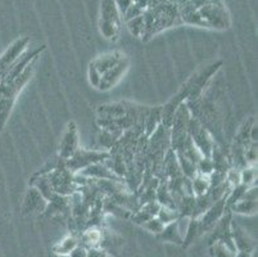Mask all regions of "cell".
I'll return each instance as SVG.
<instances>
[{
    "label": "cell",
    "mask_w": 258,
    "mask_h": 257,
    "mask_svg": "<svg viewBox=\"0 0 258 257\" xmlns=\"http://www.w3.org/2000/svg\"><path fill=\"white\" fill-rule=\"evenodd\" d=\"M35 65H36V61L32 62L30 66H27V68L23 71L17 79L0 84V133L6 127L7 121H8L9 116H11L12 108H13L16 100H17L18 94L22 91L26 84L32 77Z\"/></svg>",
    "instance_id": "1"
},
{
    "label": "cell",
    "mask_w": 258,
    "mask_h": 257,
    "mask_svg": "<svg viewBox=\"0 0 258 257\" xmlns=\"http://www.w3.org/2000/svg\"><path fill=\"white\" fill-rule=\"evenodd\" d=\"M119 16L121 14L117 9L114 0H102L99 30L100 34L107 40L114 41L118 37L119 28H121V17Z\"/></svg>",
    "instance_id": "2"
},
{
    "label": "cell",
    "mask_w": 258,
    "mask_h": 257,
    "mask_svg": "<svg viewBox=\"0 0 258 257\" xmlns=\"http://www.w3.org/2000/svg\"><path fill=\"white\" fill-rule=\"evenodd\" d=\"M187 134H189L190 139L197 147V149L201 152V155L203 157H211V153H212L213 147L216 144L205 125L202 124L199 120H197L196 117L191 116L189 120V126H187Z\"/></svg>",
    "instance_id": "3"
},
{
    "label": "cell",
    "mask_w": 258,
    "mask_h": 257,
    "mask_svg": "<svg viewBox=\"0 0 258 257\" xmlns=\"http://www.w3.org/2000/svg\"><path fill=\"white\" fill-rule=\"evenodd\" d=\"M30 45V37L22 36L13 41L8 49L2 54L0 57V82L3 80L4 75L7 74V71L15 65L16 61L27 50Z\"/></svg>",
    "instance_id": "4"
},
{
    "label": "cell",
    "mask_w": 258,
    "mask_h": 257,
    "mask_svg": "<svg viewBox=\"0 0 258 257\" xmlns=\"http://www.w3.org/2000/svg\"><path fill=\"white\" fill-rule=\"evenodd\" d=\"M109 157H111V153L108 152L77 149L71 159L67 160V166L72 171H77V170H84L90 165L99 164L105 160H109Z\"/></svg>",
    "instance_id": "5"
},
{
    "label": "cell",
    "mask_w": 258,
    "mask_h": 257,
    "mask_svg": "<svg viewBox=\"0 0 258 257\" xmlns=\"http://www.w3.org/2000/svg\"><path fill=\"white\" fill-rule=\"evenodd\" d=\"M226 198H221L215 203L211 204L207 210L201 215L198 219L199 224V233H205L207 230H211L215 228L217 221L224 216L225 209H226Z\"/></svg>",
    "instance_id": "6"
},
{
    "label": "cell",
    "mask_w": 258,
    "mask_h": 257,
    "mask_svg": "<svg viewBox=\"0 0 258 257\" xmlns=\"http://www.w3.org/2000/svg\"><path fill=\"white\" fill-rule=\"evenodd\" d=\"M77 149H79V131H77L76 124L71 121L69 122L64 134L60 139L59 149H58L59 159L67 161L76 153Z\"/></svg>",
    "instance_id": "7"
},
{
    "label": "cell",
    "mask_w": 258,
    "mask_h": 257,
    "mask_svg": "<svg viewBox=\"0 0 258 257\" xmlns=\"http://www.w3.org/2000/svg\"><path fill=\"white\" fill-rule=\"evenodd\" d=\"M128 65H130V61L128 58L123 57L116 66L108 70L105 74L102 75V81H100L99 85V90L100 91H108L113 89L122 79L125 76V74L128 70Z\"/></svg>",
    "instance_id": "8"
},
{
    "label": "cell",
    "mask_w": 258,
    "mask_h": 257,
    "mask_svg": "<svg viewBox=\"0 0 258 257\" xmlns=\"http://www.w3.org/2000/svg\"><path fill=\"white\" fill-rule=\"evenodd\" d=\"M46 206H48V201H46L44 195L36 189V188H30L26 193L25 201H23V212L25 214H35V212H43L45 211Z\"/></svg>",
    "instance_id": "9"
},
{
    "label": "cell",
    "mask_w": 258,
    "mask_h": 257,
    "mask_svg": "<svg viewBox=\"0 0 258 257\" xmlns=\"http://www.w3.org/2000/svg\"><path fill=\"white\" fill-rule=\"evenodd\" d=\"M231 237H233L234 243H235L238 251L253 252L255 249L254 239L250 238V235L245 230L234 225L233 223H231Z\"/></svg>",
    "instance_id": "10"
},
{
    "label": "cell",
    "mask_w": 258,
    "mask_h": 257,
    "mask_svg": "<svg viewBox=\"0 0 258 257\" xmlns=\"http://www.w3.org/2000/svg\"><path fill=\"white\" fill-rule=\"evenodd\" d=\"M128 112H130V106H126L125 103H113V105H105L98 107L99 119H121V117H125L126 115H128Z\"/></svg>",
    "instance_id": "11"
},
{
    "label": "cell",
    "mask_w": 258,
    "mask_h": 257,
    "mask_svg": "<svg viewBox=\"0 0 258 257\" xmlns=\"http://www.w3.org/2000/svg\"><path fill=\"white\" fill-rule=\"evenodd\" d=\"M123 57L125 56L122 53H119V52H112V53H105L97 57L91 63H93L94 67L97 68L100 74L103 75L105 74L108 70H111L113 66H116Z\"/></svg>",
    "instance_id": "12"
},
{
    "label": "cell",
    "mask_w": 258,
    "mask_h": 257,
    "mask_svg": "<svg viewBox=\"0 0 258 257\" xmlns=\"http://www.w3.org/2000/svg\"><path fill=\"white\" fill-rule=\"evenodd\" d=\"M80 174L83 176H86V178L94 179H108V180H112V179L117 180V179H118V176H117L112 170L108 169L107 166L102 165V162L85 167Z\"/></svg>",
    "instance_id": "13"
},
{
    "label": "cell",
    "mask_w": 258,
    "mask_h": 257,
    "mask_svg": "<svg viewBox=\"0 0 258 257\" xmlns=\"http://www.w3.org/2000/svg\"><path fill=\"white\" fill-rule=\"evenodd\" d=\"M161 110L162 107H154L151 108V110H148L147 116H145L144 120V131L147 136H151L158 129L159 125L162 124Z\"/></svg>",
    "instance_id": "14"
},
{
    "label": "cell",
    "mask_w": 258,
    "mask_h": 257,
    "mask_svg": "<svg viewBox=\"0 0 258 257\" xmlns=\"http://www.w3.org/2000/svg\"><path fill=\"white\" fill-rule=\"evenodd\" d=\"M230 210H231L234 214H239V215H255V214H257V201L247 199V198H241L240 201L231 204V206H230Z\"/></svg>",
    "instance_id": "15"
},
{
    "label": "cell",
    "mask_w": 258,
    "mask_h": 257,
    "mask_svg": "<svg viewBox=\"0 0 258 257\" xmlns=\"http://www.w3.org/2000/svg\"><path fill=\"white\" fill-rule=\"evenodd\" d=\"M157 237H158L161 240H163V242H170V243H175V244H182V239L181 237H180L179 232H177V228H176V221L165 225V228H163L161 234H158Z\"/></svg>",
    "instance_id": "16"
},
{
    "label": "cell",
    "mask_w": 258,
    "mask_h": 257,
    "mask_svg": "<svg viewBox=\"0 0 258 257\" xmlns=\"http://www.w3.org/2000/svg\"><path fill=\"white\" fill-rule=\"evenodd\" d=\"M191 188H193V194L196 195V197L205 195L211 188L210 179H208V176H203L197 174V175L191 179Z\"/></svg>",
    "instance_id": "17"
},
{
    "label": "cell",
    "mask_w": 258,
    "mask_h": 257,
    "mask_svg": "<svg viewBox=\"0 0 258 257\" xmlns=\"http://www.w3.org/2000/svg\"><path fill=\"white\" fill-rule=\"evenodd\" d=\"M77 246H79V239L74 235H69L54 247V252L57 254H70V252Z\"/></svg>",
    "instance_id": "18"
},
{
    "label": "cell",
    "mask_w": 258,
    "mask_h": 257,
    "mask_svg": "<svg viewBox=\"0 0 258 257\" xmlns=\"http://www.w3.org/2000/svg\"><path fill=\"white\" fill-rule=\"evenodd\" d=\"M240 184L245 187H255L257 184V169L255 166H247L240 170Z\"/></svg>",
    "instance_id": "19"
},
{
    "label": "cell",
    "mask_w": 258,
    "mask_h": 257,
    "mask_svg": "<svg viewBox=\"0 0 258 257\" xmlns=\"http://www.w3.org/2000/svg\"><path fill=\"white\" fill-rule=\"evenodd\" d=\"M157 218L165 225H167V224L173 223V221H176L180 218V212L175 209H171V207L161 206L158 214H157Z\"/></svg>",
    "instance_id": "20"
},
{
    "label": "cell",
    "mask_w": 258,
    "mask_h": 257,
    "mask_svg": "<svg viewBox=\"0 0 258 257\" xmlns=\"http://www.w3.org/2000/svg\"><path fill=\"white\" fill-rule=\"evenodd\" d=\"M210 252L211 257H235V253L229 247L225 246L221 240H216V242L211 243Z\"/></svg>",
    "instance_id": "21"
},
{
    "label": "cell",
    "mask_w": 258,
    "mask_h": 257,
    "mask_svg": "<svg viewBox=\"0 0 258 257\" xmlns=\"http://www.w3.org/2000/svg\"><path fill=\"white\" fill-rule=\"evenodd\" d=\"M127 27L128 31L137 37H144L145 32V23H144V17L139 16V17H135L133 20L127 21Z\"/></svg>",
    "instance_id": "22"
},
{
    "label": "cell",
    "mask_w": 258,
    "mask_h": 257,
    "mask_svg": "<svg viewBox=\"0 0 258 257\" xmlns=\"http://www.w3.org/2000/svg\"><path fill=\"white\" fill-rule=\"evenodd\" d=\"M201 234L199 233V224H198V219L197 218H191L190 219V224H189V229H187L186 235L184 238V242H182V246L187 247L190 244L193 243L196 238Z\"/></svg>",
    "instance_id": "23"
},
{
    "label": "cell",
    "mask_w": 258,
    "mask_h": 257,
    "mask_svg": "<svg viewBox=\"0 0 258 257\" xmlns=\"http://www.w3.org/2000/svg\"><path fill=\"white\" fill-rule=\"evenodd\" d=\"M81 239L84 240V243L89 244V246H91L94 248V247H97L99 243H102L103 237H102V233H100L99 230L90 229L88 230V232L84 233Z\"/></svg>",
    "instance_id": "24"
},
{
    "label": "cell",
    "mask_w": 258,
    "mask_h": 257,
    "mask_svg": "<svg viewBox=\"0 0 258 257\" xmlns=\"http://www.w3.org/2000/svg\"><path fill=\"white\" fill-rule=\"evenodd\" d=\"M213 171H215V167H213V162L211 157H202L198 164H197V173L199 175L210 176Z\"/></svg>",
    "instance_id": "25"
},
{
    "label": "cell",
    "mask_w": 258,
    "mask_h": 257,
    "mask_svg": "<svg viewBox=\"0 0 258 257\" xmlns=\"http://www.w3.org/2000/svg\"><path fill=\"white\" fill-rule=\"evenodd\" d=\"M142 226L144 228V229H147L149 233H152V234L158 235V234H161L162 230H163V228H165V224L162 223V221L159 220L157 216H154V218H152V219H149L148 221H145Z\"/></svg>",
    "instance_id": "26"
},
{
    "label": "cell",
    "mask_w": 258,
    "mask_h": 257,
    "mask_svg": "<svg viewBox=\"0 0 258 257\" xmlns=\"http://www.w3.org/2000/svg\"><path fill=\"white\" fill-rule=\"evenodd\" d=\"M88 79H89V84H90L93 88H97V89L99 88L100 81H102V74H100L97 68L94 67L93 63H90V65H89Z\"/></svg>",
    "instance_id": "27"
},
{
    "label": "cell",
    "mask_w": 258,
    "mask_h": 257,
    "mask_svg": "<svg viewBox=\"0 0 258 257\" xmlns=\"http://www.w3.org/2000/svg\"><path fill=\"white\" fill-rule=\"evenodd\" d=\"M143 13H144V12H143L142 9H140L139 7H138L137 4H135L133 2V4H131V6H130V8H128L127 11L125 12V13H123V20H125L126 22H127V21L133 20V18L139 17V16H142Z\"/></svg>",
    "instance_id": "28"
},
{
    "label": "cell",
    "mask_w": 258,
    "mask_h": 257,
    "mask_svg": "<svg viewBox=\"0 0 258 257\" xmlns=\"http://www.w3.org/2000/svg\"><path fill=\"white\" fill-rule=\"evenodd\" d=\"M114 3H116V7L117 9H118L119 14L123 16V13H125V12L130 8L131 4H133V0H114Z\"/></svg>",
    "instance_id": "29"
},
{
    "label": "cell",
    "mask_w": 258,
    "mask_h": 257,
    "mask_svg": "<svg viewBox=\"0 0 258 257\" xmlns=\"http://www.w3.org/2000/svg\"><path fill=\"white\" fill-rule=\"evenodd\" d=\"M70 257H88V248L85 246H77L70 252Z\"/></svg>",
    "instance_id": "30"
},
{
    "label": "cell",
    "mask_w": 258,
    "mask_h": 257,
    "mask_svg": "<svg viewBox=\"0 0 258 257\" xmlns=\"http://www.w3.org/2000/svg\"><path fill=\"white\" fill-rule=\"evenodd\" d=\"M88 257H108V256L104 251L97 248V247H94V248L88 249Z\"/></svg>",
    "instance_id": "31"
},
{
    "label": "cell",
    "mask_w": 258,
    "mask_h": 257,
    "mask_svg": "<svg viewBox=\"0 0 258 257\" xmlns=\"http://www.w3.org/2000/svg\"><path fill=\"white\" fill-rule=\"evenodd\" d=\"M253 252H245V251H238L236 252L235 257H252Z\"/></svg>",
    "instance_id": "32"
},
{
    "label": "cell",
    "mask_w": 258,
    "mask_h": 257,
    "mask_svg": "<svg viewBox=\"0 0 258 257\" xmlns=\"http://www.w3.org/2000/svg\"><path fill=\"white\" fill-rule=\"evenodd\" d=\"M58 257H70V254H58Z\"/></svg>",
    "instance_id": "33"
}]
</instances>
